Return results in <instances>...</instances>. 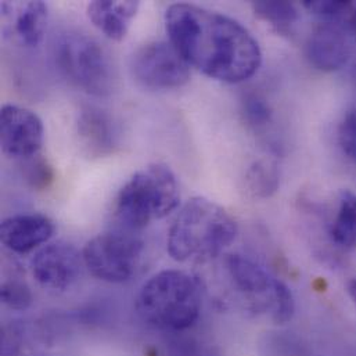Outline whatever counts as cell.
Listing matches in <instances>:
<instances>
[{
  "mask_svg": "<svg viewBox=\"0 0 356 356\" xmlns=\"http://www.w3.org/2000/svg\"><path fill=\"white\" fill-rule=\"evenodd\" d=\"M165 26L170 42L186 63L212 79L240 83L254 76L262 64L257 39L225 14L175 3L167 8Z\"/></svg>",
  "mask_w": 356,
  "mask_h": 356,
  "instance_id": "obj_1",
  "label": "cell"
},
{
  "mask_svg": "<svg viewBox=\"0 0 356 356\" xmlns=\"http://www.w3.org/2000/svg\"><path fill=\"white\" fill-rule=\"evenodd\" d=\"M237 230L236 220L223 207L208 198L194 197L174 219L167 248L178 262H205L230 247Z\"/></svg>",
  "mask_w": 356,
  "mask_h": 356,
  "instance_id": "obj_2",
  "label": "cell"
},
{
  "mask_svg": "<svg viewBox=\"0 0 356 356\" xmlns=\"http://www.w3.org/2000/svg\"><path fill=\"white\" fill-rule=\"evenodd\" d=\"M204 301L202 283L193 275L168 269L152 276L140 289L136 309L149 326L181 333L200 318Z\"/></svg>",
  "mask_w": 356,
  "mask_h": 356,
  "instance_id": "obj_3",
  "label": "cell"
},
{
  "mask_svg": "<svg viewBox=\"0 0 356 356\" xmlns=\"http://www.w3.org/2000/svg\"><path fill=\"white\" fill-rule=\"evenodd\" d=\"M180 201L178 180L164 164L136 172L115 198V216L128 230H138L168 216Z\"/></svg>",
  "mask_w": 356,
  "mask_h": 356,
  "instance_id": "obj_4",
  "label": "cell"
},
{
  "mask_svg": "<svg viewBox=\"0 0 356 356\" xmlns=\"http://www.w3.org/2000/svg\"><path fill=\"white\" fill-rule=\"evenodd\" d=\"M60 72L75 86L93 96L114 89V70L104 47L92 36L75 31L61 33L53 46Z\"/></svg>",
  "mask_w": 356,
  "mask_h": 356,
  "instance_id": "obj_5",
  "label": "cell"
},
{
  "mask_svg": "<svg viewBox=\"0 0 356 356\" xmlns=\"http://www.w3.org/2000/svg\"><path fill=\"white\" fill-rule=\"evenodd\" d=\"M226 270L233 287L254 312L269 315L276 325H284L293 319L296 301L291 290L259 262L233 254L226 258Z\"/></svg>",
  "mask_w": 356,
  "mask_h": 356,
  "instance_id": "obj_6",
  "label": "cell"
},
{
  "mask_svg": "<svg viewBox=\"0 0 356 356\" xmlns=\"http://www.w3.org/2000/svg\"><path fill=\"white\" fill-rule=\"evenodd\" d=\"M143 250V241L135 234L111 230L90 238L82 255L85 268L99 280L125 283L136 273Z\"/></svg>",
  "mask_w": 356,
  "mask_h": 356,
  "instance_id": "obj_7",
  "label": "cell"
},
{
  "mask_svg": "<svg viewBox=\"0 0 356 356\" xmlns=\"http://www.w3.org/2000/svg\"><path fill=\"white\" fill-rule=\"evenodd\" d=\"M131 70L135 79L153 90H170L186 85L190 65L171 42H152L142 46L132 57Z\"/></svg>",
  "mask_w": 356,
  "mask_h": 356,
  "instance_id": "obj_8",
  "label": "cell"
},
{
  "mask_svg": "<svg viewBox=\"0 0 356 356\" xmlns=\"http://www.w3.org/2000/svg\"><path fill=\"white\" fill-rule=\"evenodd\" d=\"M83 255L72 244L57 241L42 247L31 261L33 279L47 290H70L82 276Z\"/></svg>",
  "mask_w": 356,
  "mask_h": 356,
  "instance_id": "obj_9",
  "label": "cell"
},
{
  "mask_svg": "<svg viewBox=\"0 0 356 356\" xmlns=\"http://www.w3.org/2000/svg\"><path fill=\"white\" fill-rule=\"evenodd\" d=\"M42 120L31 110L7 104L0 113V140L3 153L13 159L28 160L43 145Z\"/></svg>",
  "mask_w": 356,
  "mask_h": 356,
  "instance_id": "obj_10",
  "label": "cell"
},
{
  "mask_svg": "<svg viewBox=\"0 0 356 356\" xmlns=\"http://www.w3.org/2000/svg\"><path fill=\"white\" fill-rule=\"evenodd\" d=\"M54 233V223L42 213H18L1 222V243L15 254H28L47 243Z\"/></svg>",
  "mask_w": 356,
  "mask_h": 356,
  "instance_id": "obj_11",
  "label": "cell"
},
{
  "mask_svg": "<svg viewBox=\"0 0 356 356\" xmlns=\"http://www.w3.org/2000/svg\"><path fill=\"white\" fill-rule=\"evenodd\" d=\"M309 63L323 72L343 68L350 58V43L344 32L332 22L318 26L307 42Z\"/></svg>",
  "mask_w": 356,
  "mask_h": 356,
  "instance_id": "obj_12",
  "label": "cell"
},
{
  "mask_svg": "<svg viewBox=\"0 0 356 356\" xmlns=\"http://www.w3.org/2000/svg\"><path fill=\"white\" fill-rule=\"evenodd\" d=\"M76 132L83 152L90 157L108 156L115 147V127L108 114L100 108H82L76 122Z\"/></svg>",
  "mask_w": 356,
  "mask_h": 356,
  "instance_id": "obj_13",
  "label": "cell"
},
{
  "mask_svg": "<svg viewBox=\"0 0 356 356\" xmlns=\"http://www.w3.org/2000/svg\"><path fill=\"white\" fill-rule=\"evenodd\" d=\"M139 6L140 3L134 0H96L88 4V17L107 38L120 42L125 39Z\"/></svg>",
  "mask_w": 356,
  "mask_h": 356,
  "instance_id": "obj_14",
  "label": "cell"
},
{
  "mask_svg": "<svg viewBox=\"0 0 356 356\" xmlns=\"http://www.w3.org/2000/svg\"><path fill=\"white\" fill-rule=\"evenodd\" d=\"M3 15H8L13 32L22 44L35 47L38 46L46 32L49 10L43 1H25L18 4L3 3Z\"/></svg>",
  "mask_w": 356,
  "mask_h": 356,
  "instance_id": "obj_15",
  "label": "cell"
},
{
  "mask_svg": "<svg viewBox=\"0 0 356 356\" xmlns=\"http://www.w3.org/2000/svg\"><path fill=\"white\" fill-rule=\"evenodd\" d=\"M333 244L344 251L356 250V194L343 191L329 229Z\"/></svg>",
  "mask_w": 356,
  "mask_h": 356,
  "instance_id": "obj_16",
  "label": "cell"
},
{
  "mask_svg": "<svg viewBox=\"0 0 356 356\" xmlns=\"http://www.w3.org/2000/svg\"><path fill=\"white\" fill-rule=\"evenodd\" d=\"M245 190L257 200L272 197L280 186V172L276 163L270 160L255 161L245 172Z\"/></svg>",
  "mask_w": 356,
  "mask_h": 356,
  "instance_id": "obj_17",
  "label": "cell"
},
{
  "mask_svg": "<svg viewBox=\"0 0 356 356\" xmlns=\"http://www.w3.org/2000/svg\"><path fill=\"white\" fill-rule=\"evenodd\" d=\"M254 13L269 22L277 32L287 33L298 21V10L290 1H254Z\"/></svg>",
  "mask_w": 356,
  "mask_h": 356,
  "instance_id": "obj_18",
  "label": "cell"
},
{
  "mask_svg": "<svg viewBox=\"0 0 356 356\" xmlns=\"http://www.w3.org/2000/svg\"><path fill=\"white\" fill-rule=\"evenodd\" d=\"M244 121L254 129H264L272 122L273 111L269 102L259 93H248L243 99Z\"/></svg>",
  "mask_w": 356,
  "mask_h": 356,
  "instance_id": "obj_19",
  "label": "cell"
},
{
  "mask_svg": "<svg viewBox=\"0 0 356 356\" xmlns=\"http://www.w3.org/2000/svg\"><path fill=\"white\" fill-rule=\"evenodd\" d=\"M22 177L32 188L44 190L53 183L54 172L49 161L36 154L28 160H24Z\"/></svg>",
  "mask_w": 356,
  "mask_h": 356,
  "instance_id": "obj_20",
  "label": "cell"
},
{
  "mask_svg": "<svg viewBox=\"0 0 356 356\" xmlns=\"http://www.w3.org/2000/svg\"><path fill=\"white\" fill-rule=\"evenodd\" d=\"M167 356H220L219 350L204 340L179 337L167 346Z\"/></svg>",
  "mask_w": 356,
  "mask_h": 356,
  "instance_id": "obj_21",
  "label": "cell"
},
{
  "mask_svg": "<svg viewBox=\"0 0 356 356\" xmlns=\"http://www.w3.org/2000/svg\"><path fill=\"white\" fill-rule=\"evenodd\" d=\"M1 302L14 311H25L32 304V293L19 280H7L1 284Z\"/></svg>",
  "mask_w": 356,
  "mask_h": 356,
  "instance_id": "obj_22",
  "label": "cell"
},
{
  "mask_svg": "<svg viewBox=\"0 0 356 356\" xmlns=\"http://www.w3.org/2000/svg\"><path fill=\"white\" fill-rule=\"evenodd\" d=\"M304 7L312 14L326 19L336 21L346 17H350L354 11L355 4L353 1H322V0H307L302 3Z\"/></svg>",
  "mask_w": 356,
  "mask_h": 356,
  "instance_id": "obj_23",
  "label": "cell"
},
{
  "mask_svg": "<svg viewBox=\"0 0 356 356\" xmlns=\"http://www.w3.org/2000/svg\"><path fill=\"white\" fill-rule=\"evenodd\" d=\"M339 140L344 153L356 163V110L350 113L341 122Z\"/></svg>",
  "mask_w": 356,
  "mask_h": 356,
  "instance_id": "obj_24",
  "label": "cell"
},
{
  "mask_svg": "<svg viewBox=\"0 0 356 356\" xmlns=\"http://www.w3.org/2000/svg\"><path fill=\"white\" fill-rule=\"evenodd\" d=\"M348 293H350V297L353 300V302L355 304L356 307V276L351 280L350 286H348Z\"/></svg>",
  "mask_w": 356,
  "mask_h": 356,
  "instance_id": "obj_25",
  "label": "cell"
},
{
  "mask_svg": "<svg viewBox=\"0 0 356 356\" xmlns=\"http://www.w3.org/2000/svg\"><path fill=\"white\" fill-rule=\"evenodd\" d=\"M350 22H351V28H353V31L355 32L356 35V4L355 7H354V11L350 15Z\"/></svg>",
  "mask_w": 356,
  "mask_h": 356,
  "instance_id": "obj_26",
  "label": "cell"
}]
</instances>
